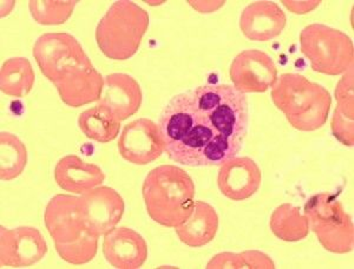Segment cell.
<instances>
[{
    "instance_id": "6da1fadb",
    "label": "cell",
    "mask_w": 354,
    "mask_h": 269,
    "mask_svg": "<svg viewBox=\"0 0 354 269\" xmlns=\"http://www.w3.org/2000/svg\"><path fill=\"white\" fill-rule=\"evenodd\" d=\"M158 128L167 156L190 168L221 165L243 148L218 133L193 90L170 98L158 118Z\"/></svg>"
},
{
    "instance_id": "7a4b0ae2",
    "label": "cell",
    "mask_w": 354,
    "mask_h": 269,
    "mask_svg": "<svg viewBox=\"0 0 354 269\" xmlns=\"http://www.w3.org/2000/svg\"><path fill=\"white\" fill-rule=\"evenodd\" d=\"M33 57L68 106L80 108L101 100L104 78L73 35L45 33L33 45Z\"/></svg>"
},
{
    "instance_id": "3957f363",
    "label": "cell",
    "mask_w": 354,
    "mask_h": 269,
    "mask_svg": "<svg viewBox=\"0 0 354 269\" xmlns=\"http://www.w3.org/2000/svg\"><path fill=\"white\" fill-rule=\"evenodd\" d=\"M147 213L158 225L175 228L189 216L194 207L195 185L176 165H160L145 177L143 188Z\"/></svg>"
},
{
    "instance_id": "277c9868",
    "label": "cell",
    "mask_w": 354,
    "mask_h": 269,
    "mask_svg": "<svg viewBox=\"0 0 354 269\" xmlns=\"http://www.w3.org/2000/svg\"><path fill=\"white\" fill-rule=\"evenodd\" d=\"M44 221L57 253L70 265H85L96 257L98 236L90 233L82 216L80 197L53 196L45 209Z\"/></svg>"
},
{
    "instance_id": "5b68a950",
    "label": "cell",
    "mask_w": 354,
    "mask_h": 269,
    "mask_svg": "<svg viewBox=\"0 0 354 269\" xmlns=\"http://www.w3.org/2000/svg\"><path fill=\"white\" fill-rule=\"evenodd\" d=\"M270 97L290 125L300 131L318 130L330 116L332 97L328 90L299 73L279 77Z\"/></svg>"
},
{
    "instance_id": "8992f818",
    "label": "cell",
    "mask_w": 354,
    "mask_h": 269,
    "mask_svg": "<svg viewBox=\"0 0 354 269\" xmlns=\"http://www.w3.org/2000/svg\"><path fill=\"white\" fill-rule=\"evenodd\" d=\"M149 23L145 8L133 1H116L97 25L98 48L110 59L127 61L138 51Z\"/></svg>"
},
{
    "instance_id": "52a82bcc",
    "label": "cell",
    "mask_w": 354,
    "mask_h": 269,
    "mask_svg": "<svg viewBox=\"0 0 354 269\" xmlns=\"http://www.w3.org/2000/svg\"><path fill=\"white\" fill-rule=\"evenodd\" d=\"M301 51L313 71L339 76L353 68V43L346 33L324 24H310L300 33Z\"/></svg>"
},
{
    "instance_id": "ba28073f",
    "label": "cell",
    "mask_w": 354,
    "mask_h": 269,
    "mask_svg": "<svg viewBox=\"0 0 354 269\" xmlns=\"http://www.w3.org/2000/svg\"><path fill=\"white\" fill-rule=\"evenodd\" d=\"M305 215L322 247L334 254L350 253L353 249V223L338 198L327 193L310 197Z\"/></svg>"
},
{
    "instance_id": "9c48e42d",
    "label": "cell",
    "mask_w": 354,
    "mask_h": 269,
    "mask_svg": "<svg viewBox=\"0 0 354 269\" xmlns=\"http://www.w3.org/2000/svg\"><path fill=\"white\" fill-rule=\"evenodd\" d=\"M117 145L125 161L136 165H149L165 153L158 124L148 118L135 120L125 125Z\"/></svg>"
},
{
    "instance_id": "30bf717a",
    "label": "cell",
    "mask_w": 354,
    "mask_h": 269,
    "mask_svg": "<svg viewBox=\"0 0 354 269\" xmlns=\"http://www.w3.org/2000/svg\"><path fill=\"white\" fill-rule=\"evenodd\" d=\"M230 76L234 86L245 95L266 93L278 80V68L270 55L245 50L234 58Z\"/></svg>"
},
{
    "instance_id": "8fae6325",
    "label": "cell",
    "mask_w": 354,
    "mask_h": 269,
    "mask_svg": "<svg viewBox=\"0 0 354 269\" xmlns=\"http://www.w3.org/2000/svg\"><path fill=\"white\" fill-rule=\"evenodd\" d=\"M48 245L41 232L33 227L0 229V266L30 267L44 259Z\"/></svg>"
},
{
    "instance_id": "7c38bea8",
    "label": "cell",
    "mask_w": 354,
    "mask_h": 269,
    "mask_svg": "<svg viewBox=\"0 0 354 269\" xmlns=\"http://www.w3.org/2000/svg\"><path fill=\"white\" fill-rule=\"evenodd\" d=\"M80 205L86 228L98 237L113 230L124 213L123 198L110 187H98L82 194Z\"/></svg>"
},
{
    "instance_id": "4fadbf2b",
    "label": "cell",
    "mask_w": 354,
    "mask_h": 269,
    "mask_svg": "<svg viewBox=\"0 0 354 269\" xmlns=\"http://www.w3.org/2000/svg\"><path fill=\"white\" fill-rule=\"evenodd\" d=\"M261 183V169L250 157L230 158L218 170V189L232 201L248 200L257 194Z\"/></svg>"
},
{
    "instance_id": "5bb4252c",
    "label": "cell",
    "mask_w": 354,
    "mask_h": 269,
    "mask_svg": "<svg viewBox=\"0 0 354 269\" xmlns=\"http://www.w3.org/2000/svg\"><path fill=\"white\" fill-rule=\"evenodd\" d=\"M103 254L115 268H141L148 259V245L136 230L120 227L105 234Z\"/></svg>"
},
{
    "instance_id": "9a60e30c",
    "label": "cell",
    "mask_w": 354,
    "mask_h": 269,
    "mask_svg": "<svg viewBox=\"0 0 354 269\" xmlns=\"http://www.w3.org/2000/svg\"><path fill=\"white\" fill-rule=\"evenodd\" d=\"M285 12L273 1H257L248 5L240 17V28L252 41H268L280 36L286 26Z\"/></svg>"
},
{
    "instance_id": "2e32d148",
    "label": "cell",
    "mask_w": 354,
    "mask_h": 269,
    "mask_svg": "<svg viewBox=\"0 0 354 269\" xmlns=\"http://www.w3.org/2000/svg\"><path fill=\"white\" fill-rule=\"evenodd\" d=\"M100 104L109 109L118 121H125L141 108V85L127 73L108 75L104 78Z\"/></svg>"
},
{
    "instance_id": "e0dca14e",
    "label": "cell",
    "mask_w": 354,
    "mask_h": 269,
    "mask_svg": "<svg viewBox=\"0 0 354 269\" xmlns=\"http://www.w3.org/2000/svg\"><path fill=\"white\" fill-rule=\"evenodd\" d=\"M55 181L59 188L73 194H84L97 188L105 180L98 165L83 161L76 155L61 158L55 168Z\"/></svg>"
},
{
    "instance_id": "ac0fdd59",
    "label": "cell",
    "mask_w": 354,
    "mask_h": 269,
    "mask_svg": "<svg viewBox=\"0 0 354 269\" xmlns=\"http://www.w3.org/2000/svg\"><path fill=\"white\" fill-rule=\"evenodd\" d=\"M218 229V216L213 205L203 201L194 202L187 220L175 227L177 236L192 248H201L213 241Z\"/></svg>"
},
{
    "instance_id": "d6986e66",
    "label": "cell",
    "mask_w": 354,
    "mask_h": 269,
    "mask_svg": "<svg viewBox=\"0 0 354 269\" xmlns=\"http://www.w3.org/2000/svg\"><path fill=\"white\" fill-rule=\"evenodd\" d=\"M335 98L338 102L334 111L332 130L337 140L342 145H353V68L346 73L339 82L335 90Z\"/></svg>"
},
{
    "instance_id": "ffe728a7",
    "label": "cell",
    "mask_w": 354,
    "mask_h": 269,
    "mask_svg": "<svg viewBox=\"0 0 354 269\" xmlns=\"http://www.w3.org/2000/svg\"><path fill=\"white\" fill-rule=\"evenodd\" d=\"M78 125L82 133L90 140L98 143H109L120 135L121 121L117 120L109 109L98 104L80 115Z\"/></svg>"
},
{
    "instance_id": "44dd1931",
    "label": "cell",
    "mask_w": 354,
    "mask_h": 269,
    "mask_svg": "<svg viewBox=\"0 0 354 269\" xmlns=\"http://www.w3.org/2000/svg\"><path fill=\"white\" fill-rule=\"evenodd\" d=\"M35 80V71L28 58L15 57L1 66L0 89L8 96L23 98L31 93Z\"/></svg>"
},
{
    "instance_id": "7402d4cb",
    "label": "cell",
    "mask_w": 354,
    "mask_h": 269,
    "mask_svg": "<svg viewBox=\"0 0 354 269\" xmlns=\"http://www.w3.org/2000/svg\"><path fill=\"white\" fill-rule=\"evenodd\" d=\"M270 225L274 235L282 241H300L310 233L306 215H302L300 209L288 203L274 210Z\"/></svg>"
},
{
    "instance_id": "603a6c76",
    "label": "cell",
    "mask_w": 354,
    "mask_h": 269,
    "mask_svg": "<svg viewBox=\"0 0 354 269\" xmlns=\"http://www.w3.org/2000/svg\"><path fill=\"white\" fill-rule=\"evenodd\" d=\"M28 163V150L24 143L11 133L0 135V178L12 181L21 176Z\"/></svg>"
},
{
    "instance_id": "cb8c5ba5",
    "label": "cell",
    "mask_w": 354,
    "mask_h": 269,
    "mask_svg": "<svg viewBox=\"0 0 354 269\" xmlns=\"http://www.w3.org/2000/svg\"><path fill=\"white\" fill-rule=\"evenodd\" d=\"M208 269L218 268H275L274 262L268 255L261 252H245V253H221L214 257L208 265Z\"/></svg>"
},
{
    "instance_id": "d4e9b609",
    "label": "cell",
    "mask_w": 354,
    "mask_h": 269,
    "mask_svg": "<svg viewBox=\"0 0 354 269\" xmlns=\"http://www.w3.org/2000/svg\"><path fill=\"white\" fill-rule=\"evenodd\" d=\"M77 3L78 1H30L28 8L38 24L61 25L71 17Z\"/></svg>"
},
{
    "instance_id": "484cf974",
    "label": "cell",
    "mask_w": 354,
    "mask_h": 269,
    "mask_svg": "<svg viewBox=\"0 0 354 269\" xmlns=\"http://www.w3.org/2000/svg\"><path fill=\"white\" fill-rule=\"evenodd\" d=\"M282 3L288 10L293 11V13L304 15L314 10L322 1H282Z\"/></svg>"
}]
</instances>
